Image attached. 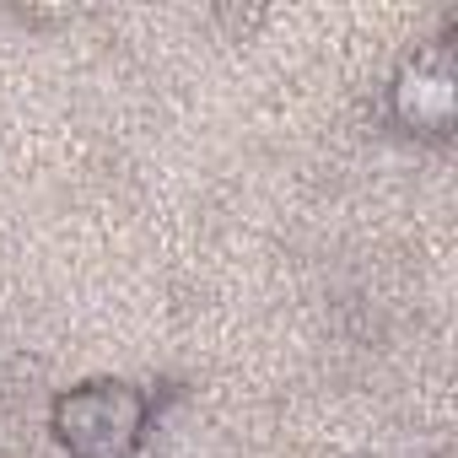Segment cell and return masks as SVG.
<instances>
[{
	"label": "cell",
	"mask_w": 458,
	"mask_h": 458,
	"mask_svg": "<svg viewBox=\"0 0 458 458\" xmlns=\"http://www.w3.org/2000/svg\"><path fill=\"white\" fill-rule=\"evenodd\" d=\"M146 431V394L130 383H81L55 399V437L71 458H130Z\"/></svg>",
	"instance_id": "obj_1"
},
{
	"label": "cell",
	"mask_w": 458,
	"mask_h": 458,
	"mask_svg": "<svg viewBox=\"0 0 458 458\" xmlns=\"http://www.w3.org/2000/svg\"><path fill=\"white\" fill-rule=\"evenodd\" d=\"M453 103H458V76L453 60L442 49L415 55L399 76H394V114L415 130H447L453 124Z\"/></svg>",
	"instance_id": "obj_2"
}]
</instances>
